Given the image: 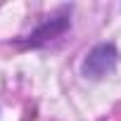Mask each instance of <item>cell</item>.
<instances>
[{
  "label": "cell",
  "instance_id": "1",
  "mask_svg": "<svg viewBox=\"0 0 121 121\" xmlns=\"http://www.w3.org/2000/svg\"><path fill=\"white\" fill-rule=\"evenodd\" d=\"M116 64V50L112 45H97L83 62V74L90 78H102Z\"/></svg>",
  "mask_w": 121,
  "mask_h": 121
}]
</instances>
